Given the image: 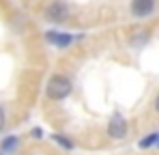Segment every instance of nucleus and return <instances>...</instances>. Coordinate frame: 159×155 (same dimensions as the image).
Segmentation results:
<instances>
[{"label": "nucleus", "mask_w": 159, "mask_h": 155, "mask_svg": "<svg viewBox=\"0 0 159 155\" xmlns=\"http://www.w3.org/2000/svg\"><path fill=\"white\" fill-rule=\"evenodd\" d=\"M73 86H71V80L62 73H54L50 80H48V97L52 101H62L71 95Z\"/></svg>", "instance_id": "f257e3e1"}, {"label": "nucleus", "mask_w": 159, "mask_h": 155, "mask_svg": "<svg viewBox=\"0 0 159 155\" xmlns=\"http://www.w3.org/2000/svg\"><path fill=\"white\" fill-rule=\"evenodd\" d=\"M45 20L48 22H54V24H62L69 20V7L62 2V0H54L48 4L45 9Z\"/></svg>", "instance_id": "f03ea898"}, {"label": "nucleus", "mask_w": 159, "mask_h": 155, "mask_svg": "<svg viewBox=\"0 0 159 155\" xmlns=\"http://www.w3.org/2000/svg\"><path fill=\"white\" fill-rule=\"evenodd\" d=\"M157 9V0H131L129 4V11L135 20H146L155 13Z\"/></svg>", "instance_id": "7ed1b4c3"}, {"label": "nucleus", "mask_w": 159, "mask_h": 155, "mask_svg": "<svg viewBox=\"0 0 159 155\" xmlns=\"http://www.w3.org/2000/svg\"><path fill=\"white\" fill-rule=\"evenodd\" d=\"M127 131H129V125H127V121L120 116V114H114L112 116V121L107 123V138H112V140H123V138H127Z\"/></svg>", "instance_id": "20e7f679"}, {"label": "nucleus", "mask_w": 159, "mask_h": 155, "mask_svg": "<svg viewBox=\"0 0 159 155\" xmlns=\"http://www.w3.org/2000/svg\"><path fill=\"white\" fill-rule=\"evenodd\" d=\"M45 39H48V43H52L54 48H69L75 41V37L71 32H56V30L45 32Z\"/></svg>", "instance_id": "39448f33"}, {"label": "nucleus", "mask_w": 159, "mask_h": 155, "mask_svg": "<svg viewBox=\"0 0 159 155\" xmlns=\"http://www.w3.org/2000/svg\"><path fill=\"white\" fill-rule=\"evenodd\" d=\"M155 144H157V131H153V134H148L140 140V149H148V147H155Z\"/></svg>", "instance_id": "423d86ee"}, {"label": "nucleus", "mask_w": 159, "mask_h": 155, "mask_svg": "<svg viewBox=\"0 0 159 155\" xmlns=\"http://www.w3.org/2000/svg\"><path fill=\"white\" fill-rule=\"evenodd\" d=\"M17 142H20V138H17V136H9V138L0 144V151H2V153H7V151L15 149V147H17Z\"/></svg>", "instance_id": "0eeeda50"}, {"label": "nucleus", "mask_w": 159, "mask_h": 155, "mask_svg": "<svg viewBox=\"0 0 159 155\" xmlns=\"http://www.w3.org/2000/svg\"><path fill=\"white\" fill-rule=\"evenodd\" d=\"M148 37H151V32H146V30H142V32H135V37L131 39V43L138 48V45H144L146 41H148Z\"/></svg>", "instance_id": "6e6552de"}, {"label": "nucleus", "mask_w": 159, "mask_h": 155, "mask_svg": "<svg viewBox=\"0 0 159 155\" xmlns=\"http://www.w3.org/2000/svg\"><path fill=\"white\" fill-rule=\"evenodd\" d=\"M54 140H56L58 144H62L65 149H73V142H71V140H65V136H60V134H56Z\"/></svg>", "instance_id": "1a4fd4ad"}, {"label": "nucleus", "mask_w": 159, "mask_h": 155, "mask_svg": "<svg viewBox=\"0 0 159 155\" xmlns=\"http://www.w3.org/2000/svg\"><path fill=\"white\" fill-rule=\"evenodd\" d=\"M4 127H7V112H4V108L0 106V134H2Z\"/></svg>", "instance_id": "9d476101"}, {"label": "nucleus", "mask_w": 159, "mask_h": 155, "mask_svg": "<svg viewBox=\"0 0 159 155\" xmlns=\"http://www.w3.org/2000/svg\"><path fill=\"white\" fill-rule=\"evenodd\" d=\"M153 108H155V112H157V114H159V95H157V97H155V103H153Z\"/></svg>", "instance_id": "9b49d317"}, {"label": "nucleus", "mask_w": 159, "mask_h": 155, "mask_svg": "<svg viewBox=\"0 0 159 155\" xmlns=\"http://www.w3.org/2000/svg\"><path fill=\"white\" fill-rule=\"evenodd\" d=\"M155 147H159V131H157V144H155Z\"/></svg>", "instance_id": "f8f14e48"}]
</instances>
